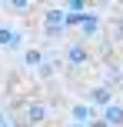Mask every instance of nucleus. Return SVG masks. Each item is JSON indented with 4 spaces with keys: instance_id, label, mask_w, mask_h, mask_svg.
<instances>
[{
    "instance_id": "nucleus-6",
    "label": "nucleus",
    "mask_w": 123,
    "mask_h": 127,
    "mask_svg": "<svg viewBox=\"0 0 123 127\" xmlns=\"http://www.w3.org/2000/svg\"><path fill=\"white\" fill-rule=\"evenodd\" d=\"M90 100H93V104H100V107H110V104H113V90L106 87V84H103V87H93Z\"/></svg>"
},
{
    "instance_id": "nucleus-11",
    "label": "nucleus",
    "mask_w": 123,
    "mask_h": 127,
    "mask_svg": "<svg viewBox=\"0 0 123 127\" xmlns=\"http://www.w3.org/2000/svg\"><path fill=\"white\" fill-rule=\"evenodd\" d=\"M90 127H110V124H106L103 117H93V121H90Z\"/></svg>"
},
{
    "instance_id": "nucleus-2",
    "label": "nucleus",
    "mask_w": 123,
    "mask_h": 127,
    "mask_svg": "<svg viewBox=\"0 0 123 127\" xmlns=\"http://www.w3.org/2000/svg\"><path fill=\"white\" fill-rule=\"evenodd\" d=\"M63 57H67V67L70 70H83L87 64H90V50H87L83 44H67Z\"/></svg>"
},
{
    "instance_id": "nucleus-12",
    "label": "nucleus",
    "mask_w": 123,
    "mask_h": 127,
    "mask_svg": "<svg viewBox=\"0 0 123 127\" xmlns=\"http://www.w3.org/2000/svg\"><path fill=\"white\" fill-rule=\"evenodd\" d=\"M70 127H83V124H70Z\"/></svg>"
},
{
    "instance_id": "nucleus-3",
    "label": "nucleus",
    "mask_w": 123,
    "mask_h": 127,
    "mask_svg": "<svg viewBox=\"0 0 123 127\" xmlns=\"http://www.w3.org/2000/svg\"><path fill=\"white\" fill-rule=\"evenodd\" d=\"M63 17H67V10H60V7H50V10H47V17H43L47 37H60V33H63Z\"/></svg>"
},
{
    "instance_id": "nucleus-4",
    "label": "nucleus",
    "mask_w": 123,
    "mask_h": 127,
    "mask_svg": "<svg viewBox=\"0 0 123 127\" xmlns=\"http://www.w3.org/2000/svg\"><path fill=\"white\" fill-rule=\"evenodd\" d=\"M20 44H23V30L20 27H0V47L20 50Z\"/></svg>"
},
{
    "instance_id": "nucleus-10",
    "label": "nucleus",
    "mask_w": 123,
    "mask_h": 127,
    "mask_svg": "<svg viewBox=\"0 0 123 127\" xmlns=\"http://www.w3.org/2000/svg\"><path fill=\"white\" fill-rule=\"evenodd\" d=\"M7 7H10L13 13H30V10H33V3H23V0H10Z\"/></svg>"
},
{
    "instance_id": "nucleus-9",
    "label": "nucleus",
    "mask_w": 123,
    "mask_h": 127,
    "mask_svg": "<svg viewBox=\"0 0 123 127\" xmlns=\"http://www.w3.org/2000/svg\"><path fill=\"white\" fill-rule=\"evenodd\" d=\"M43 60H47L43 50H27V54H23V64H27V67H40Z\"/></svg>"
},
{
    "instance_id": "nucleus-1",
    "label": "nucleus",
    "mask_w": 123,
    "mask_h": 127,
    "mask_svg": "<svg viewBox=\"0 0 123 127\" xmlns=\"http://www.w3.org/2000/svg\"><path fill=\"white\" fill-rule=\"evenodd\" d=\"M47 117H50V107H47V104H40V100H30V104H23V107H20V121H23L27 127L43 124Z\"/></svg>"
},
{
    "instance_id": "nucleus-7",
    "label": "nucleus",
    "mask_w": 123,
    "mask_h": 127,
    "mask_svg": "<svg viewBox=\"0 0 123 127\" xmlns=\"http://www.w3.org/2000/svg\"><path fill=\"white\" fill-rule=\"evenodd\" d=\"M103 121L110 124V127H120V124H123V107H120V104H110V107H103Z\"/></svg>"
},
{
    "instance_id": "nucleus-5",
    "label": "nucleus",
    "mask_w": 123,
    "mask_h": 127,
    "mask_svg": "<svg viewBox=\"0 0 123 127\" xmlns=\"http://www.w3.org/2000/svg\"><path fill=\"white\" fill-rule=\"evenodd\" d=\"M70 117H73V124L90 127V121H93V107H90V104H77V107L70 110Z\"/></svg>"
},
{
    "instance_id": "nucleus-8",
    "label": "nucleus",
    "mask_w": 123,
    "mask_h": 127,
    "mask_svg": "<svg viewBox=\"0 0 123 127\" xmlns=\"http://www.w3.org/2000/svg\"><path fill=\"white\" fill-rule=\"evenodd\" d=\"M80 30H83L87 37H100V17H97V13H87L83 24H80Z\"/></svg>"
}]
</instances>
